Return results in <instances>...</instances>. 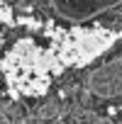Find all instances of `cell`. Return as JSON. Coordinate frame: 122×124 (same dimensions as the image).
I'll return each instance as SVG.
<instances>
[{
    "label": "cell",
    "instance_id": "cell-1",
    "mask_svg": "<svg viewBox=\"0 0 122 124\" xmlns=\"http://www.w3.org/2000/svg\"><path fill=\"white\" fill-rule=\"evenodd\" d=\"M88 90L98 97H117L122 95V58L95 68L88 76Z\"/></svg>",
    "mask_w": 122,
    "mask_h": 124
},
{
    "label": "cell",
    "instance_id": "cell-2",
    "mask_svg": "<svg viewBox=\"0 0 122 124\" xmlns=\"http://www.w3.org/2000/svg\"><path fill=\"white\" fill-rule=\"evenodd\" d=\"M39 114H42V117H51V114H56V105H49V107H42V109H39Z\"/></svg>",
    "mask_w": 122,
    "mask_h": 124
},
{
    "label": "cell",
    "instance_id": "cell-3",
    "mask_svg": "<svg viewBox=\"0 0 122 124\" xmlns=\"http://www.w3.org/2000/svg\"><path fill=\"white\" fill-rule=\"evenodd\" d=\"M0 124H12V119H10L8 114H3V112H0Z\"/></svg>",
    "mask_w": 122,
    "mask_h": 124
}]
</instances>
